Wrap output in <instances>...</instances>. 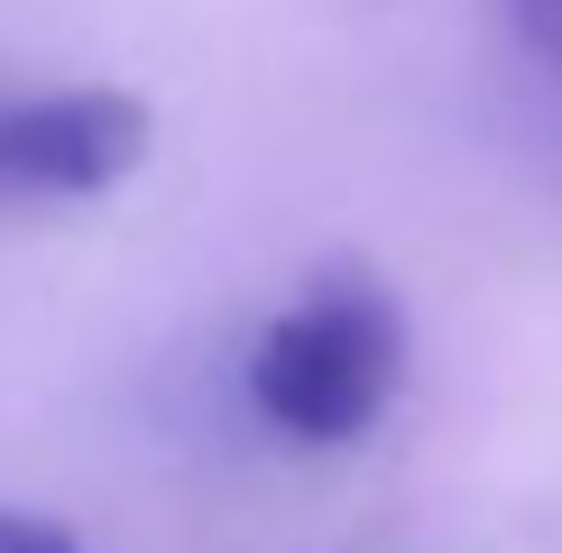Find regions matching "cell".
<instances>
[{"instance_id":"cell-1","label":"cell","mask_w":562,"mask_h":553,"mask_svg":"<svg viewBox=\"0 0 562 553\" xmlns=\"http://www.w3.org/2000/svg\"><path fill=\"white\" fill-rule=\"evenodd\" d=\"M406 387V314L369 276H323L249 341V406L286 443H360Z\"/></svg>"},{"instance_id":"cell-3","label":"cell","mask_w":562,"mask_h":553,"mask_svg":"<svg viewBox=\"0 0 562 553\" xmlns=\"http://www.w3.org/2000/svg\"><path fill=\"white\" fill-rule=\"evenodd\" d=\"M0 553H83L56 517H29V507H0Z\"/></svg>"},{"instance_id":"cell-2","label":"cell","mask_w":562,"mask_h":553,"mask_svg":"<svg viewBox=\"0 0 562 553\" xmlns=\"http://www.w3.org/2000/svg\"><path fill=\"white\" fill-rule=\"evenodd\" d=\"M148 157V111L130 92H0V203H83Z\"/></svg>"},{"instance_id":"cell-4","label":"cell","mask_w":562,"mask_h":553,"mask_svg":"<svg viewBox=\"0 0 562 553\" xmlns=\"http://www.w3.org/2000/svg\"><path fill=\"white\" fill-rule=\"evenodd\" d=\"M507 10H517L526 46H535V56H544L553 75H562V0H507Z\"/></svg>"}]
</instances>
